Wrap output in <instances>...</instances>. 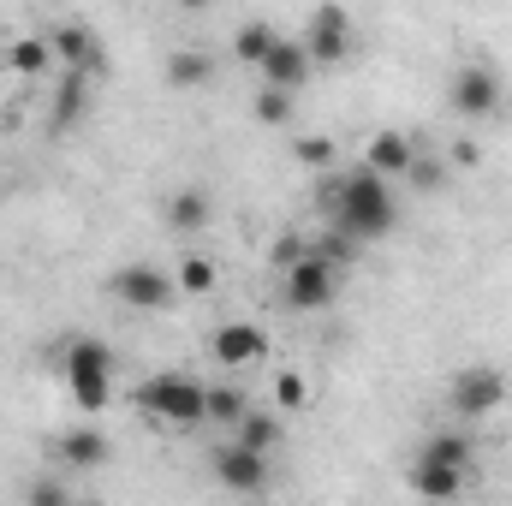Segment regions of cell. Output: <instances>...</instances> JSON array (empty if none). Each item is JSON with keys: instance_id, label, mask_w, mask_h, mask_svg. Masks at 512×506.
<instances>
[{"instance_id": "1", "label": "cell", "mask_w": 512, "mask_h": 506, "mask_svg": "<svg viewBox=\"0 0 512 506\" xmlns=\"http://www.w3.org/2000/svg\"><path fill=\"white\" fill-rule=\"evenodd\" d=\"M328 221H334L340 233H352L358 245H370V239H387V233L399 227V209H393V185H387L376 167H358V173L334 179V185H328Z\"/></svg>"}, {"instance_id": "2", "label": "cell", "mask_w": 512, "mask_h": 506, "mask_svg": "<svg viewBox=\"0 0 512 506\" xmlns=\"http://www.w3.org/2000/svg\"><path fill=\"white\" fill-rule=\"evenodd\" d=\"M60 376H66V393H72L84 411H102V405L114 399V352H108L102 340L78 334V340H66V352H60Z\"/></svg>"}, {"instance_id": "3", "label": "cell", "mask_w": 512, "mask_h": 506, "mask_svg": "<svg viewBox=\"0 0 512 506\" xmlns=\"http://www.w3.org/2000/svg\"><path fill=\"white\" fill-rule=\"evenodd\" d=\"M137 411L173 429H197L209 417V387L197 376H149L137 387Z\"/></svg>"}, {"instance_id": "4", "label": "cell", "mask_w": 512, "mask_h": 506, "mask_svg": "<svg viewBox=\"0 0 512 506\" xmlns=\"http://www.w3.org/2000/svg\"><path fill=\"white\" fill-rule=\"evenodd\" d=\"M447 405L465 417V423H477V417H495L501 405H507V376L495 370V364H465L453 387H447Z\"/></svg>"}, {"instance_id": "5", "label": "cell", "mask_w": 512, "mask_h": 506, "mask_svg": "<svg viewBox=\"0 0 512 506\" xmlns=\"http://www.w3.org/2000/svg\"><path fill=\"white\" fill-rule=\"evenodd\" d=\"M340 298V268L328 256L304 251L298 262H286V304L292 310H328Z\"/></svg>"}, {"instance_id": "6", "label": "cell", "mask_w": 512, "mask_h": 506, "mask_svg": "<svg viewBox=\"0 0 512 506\" xmlns=\"http://www.w3.org/2000/svg\"><path fill=\"white\" fill-rule=\"evenodd\" d=\"M108 292H114L126 310H167V304L179 298V280H173L167 268H155V262H126V268H114Z\"/></svg>"}, {"instance_id": "7", "label": "cell", "mask_w": 512, "mask_h": 506, "mask_svg": "<svg viewBox=\"0 0 512 506\" xmlns=\"http://www.w3.org/2000/svg\"><path fill=\"white\" fill-rule=\"evenodd\" d=\"M304 48H310L316 66H340V60L352 54V12L334 6V0H322V6L310 12V24H304Z\"/></svg>"}, {"instance_id": "8", "label": "cell", "mask_w": 512, "mask_h": 506, "mask_svg": "<svg viewBox=\"0 0 512 506\" xmlns=\"http://www.w3.org/2000/svg\"><path fill=\"white\" fill-rule=\"evenodd\" d=\"M453 108L465 120H495L501 114V72L495 66H465L453 72Z\"/></svg>"}, {"instance_id": "9", "label": "cell", "mask_w": 512, "mask_h": 506, "mask_svg": "<svg viewBox=\"0 0 512 506\" xmlns=\"http://www.w3.org/2000/svg\"><path fill=\"white\" fill-rule=\"evenodd\" d=\"M209 358L227 364V370H251V364L268 358V334H262L256 322H221V328L209 334Z\"/></svg>"}, {"instance_id": "10", "label": "cell", "mask_w": 512, "mask_h": 506, "mask_svg": "<svg viewBox=\"0 0 512 506\" xmlns=\"http://www.w3.org/2000/svg\"><path fill=\"white\" fill-rule=\"evenodd\" d=\"M209 459H215V477H221L233 495H262V489H268V453H256V447H245V441L215 447Z\"/></svg>"}, {"instance_id": "11", "label": "cell", "mask_w": 512, "mask_h": 506, "mask_svg": "<svg viewBox=\"0 0 512 506\" xmlns=\"http://www.w3.org/2000/svg\"><path fill=\"white\" fill-rule=\"evenodd\" d=\"M310 72H316L310 48H304V42H286V36H280V42H274V54L256 66V78H262V84H280V90H292V96L310 84Z\"/></svg>"}, {"instance_id": "12", "label": "cell", "mask_w": 512, "mask_h": 506, "mask_svg": "<svg viewBox=\"0 0 512 506\" xmlns=\"http://www.w3.org/2000/svg\"><path fill=\"white\" fill-rule=\"evenodd\" d=\"M411 161H417V143H411L405 131H376V137L364 143V167H376L382 179H405Z\"/></svg>"}, {"instance_id": "13", "label": "cell", "mask_w": 512, "mask_h": 506, "mask_svg": "<svg viewBox=\"0 0 512 506\" xmlns=\"http://www.w3.org/2000/svg\"><path fill=\"white\" fill-rule=\"evenodd\" d=\"M465 477H471V471H459V465L411 459V495H423V501H453V495H465Z\"/></svg>"}, {"instance_id": "14", "label": "cell", "mask_w": 512, "mask_h": 506, "mask_svg": "<svg viewBox=\"0 0 512 506\" xmlns=\"http://www.w3.org/2000/svg\"><path fill=\"white\" fill-rule=\"evenodd\" d=\"M48 48H54V60H60L66 72H90V66H96V36H90L84 24H60V30H48Z\"/></svg>"}, {"instance_id": "15", "label": "cell", "mask_w": 512, "mask_h": 506, "mask_svg": "<svg viewBox=\"0 0 512 506\" xmlns=\"http://www.w3.org/2000/svg\"><path fill=\"white\" fill-rule=\"evenodd\" d=\"M108 435L102 429H66L60 435V459L72 465V471H96V465H108Z\"/></svg>"}, {"instance_id": "16", "label": "cell", "mask_w": 512, "mask_h": 506, "mask_svg": "<svg viewBox=\"0 0 512 506\" xmlns=\"http://www.w3.org/2000/svg\"><path fill=\"white\" fill-rule=\"evenodd\" d=\"M417 459H435V465H459V471H471L477 447H471V435H465V429H435V435L417 447Z\"/></svg>"}, {"instance_id": "17", "label": "cell", "mask_w": 512, "mask_h": 506, "mask_svg": "<svg viewBox=\"0 0 512 506\" xmlns=\"http://www.w3.org/2000/svg\"><path fill=\"white\" fill-rule=\"evenodd\" d=\"M215 78V60L203 54V48H179V54H167V84L173 90H203Z\"/></svg>"}, {"instance_id": "18", "label": "cell", "mask_w": 512, "mask_h": 506, "mask_svg": "<svg viewBox=\"0 0 512 506\" xmlns=\"http://www.w3.org/2000/svg\"><path fill=\"white\" fill-rule=\"evenodd\" d=\"M6 66H12L18 78H42V72L54 66V48H48V36H18V42H12V54H6Z\"/></svg>"}, {"instance_id": "19", "label": "cell", "mask_w": 512, "mask_h": 506, "mask_svg": "<svg viewBox=\"0 0 512 506\" xmlns=\"http://www.w3.org/2000/svg\"><path fill=\"white\" fill-rule=\"evenodd\" d=\"M167 227L173 233H203L209 227V191H179L167 203Z\"/></svg>"}, {"instance_id": "20", "label": "cell", "mask_w": 512, "mask_h": 506, "mask_svg": "<svg viewBox=\"0 0 512 506\" xmlns=\"http://www.w3.org/2000/svg\"><path fill=\"white\" fill-rule=\"evenodd\" d=\"M274 42H280V30H274V24H262V18H251V24H239V36H233V54H239L245 66H262V60L274 54Z\"/></svg>"}, {"instance_id": "21", "label": "cell", "mask_w": 512, "mask_h": 506, "mask_svg": "<svg viewBox=\"0 0 512 506\" xmlns=\"http://www.w3.org/2000/svg\"><path fill=\"white\" fill-rule=\"evenodd\" d=\"M233 429H239V441L256 447V453H274V447H280V417H268V411H256V405L233 423Z\"/></svg>"}, {"instance_id": "22", "label": "cell", "mask_w": 512, "mask_h": 506, "mask_svg": "<svg viewBox=\"0 0 512 506\" xmlns=\"http://www.w3.org/2000/svg\"><path fill=\"white\" fill-rule=\"evenodd\" d=\"M245 411H251L245 387H233V381H215V387H209V423H239Z\"/></svg>"}, {"instance_id": "23", "label": "cell", "mask_w": 512, "mask_h": 506, "mask_svg": "<svg viewBox=\"0 0 512 506\" xmlns=\"http://www.w3.org/2000/svg\"><path fill=\"white\" fill-rule=\"evenodd\" d=\"M251 114H256V126H286V120H292V90L262 84V90H256V102H251Z\"/></svg>"}, {"instance_id": "24", "label": "cell", "mask_w": 512, "mask_h": 506, "mask_svg": "<svg viewBox=\"0 0 512 506\" xmlns=\"http://www.w3.org/2000/svg\"><path fill=\"white\" fill-rule=\"evenodd\" d=\"M84 78L90 72H66V84H60V96H54V126H78V114H84Z\"/></svg>"}, {"instance_id": "25", "label": "cell", "mask_w": 512, "mask_h": 506, "mask_svg": "<svg viewBox=\"0 0 512 506\" xmlns=\"http://www.w3.org/2000/svg\"><path fill=\"white\" fill-rule=\"evenodd\" d=\"M173 280H179V292H191V298H203V292H215V280H221V274H215V262H209V256H185Z\"/></svg>"}, {"instance_id": "26", "label": "cell", "mask_w": 512, "mask_h": 506, "mask_svg": "<svg viewBox=\"0 0 512 506\" xmlns=\"http://www.w3.org/2000/svg\"><path fill=\"white\" fill-rule=\"evenodd\" d=\"M274 405H280V411H304V405H310V387H304L298 370H280V376H274Z\"/></svg>"}, {"instance_id": "27", "label": "cell", "mask_w": 512, "mask_h": 506, "mask_svg": "<svg viewBox=\"0 0 512 506\" xmlns=\"http://www.w3.org/2000/svg\"><path fill=\"white\" fill-rule=\"evenodd\" d=\"M310 251H316V256H328V262H334V268H352V262H358V239H352V233H340V227H334V233H328V239H316V245H310Z\"/></svg>"}, {"instance_id": "28", "label": "cell", "mask_w": 512, "mask_h": 506, "mask_svg": "<svg viewBox=\"0 0 512 506\" xmlns=\"http://www.w3.org/2000/svg\"><path fill=\"white\" fill-rule=\"evenodd\" d=\"M292 155H298L304 167H334V143H328V137H298Z\"/></svg>"}, {"instance_id": "29", "label": "cell", "mask_w": 512, "mask_h": 506, "mask_svg": "<svg viewBox=\"0 0 512 506\" xmlns=\"http://www.w3.org/2000/svg\"><path fill=\"white\" fill-rule=\"evenodd\" d=\"M441 173H447V167H441V161H423V155H417V161H411V173H405V179H411V185H417V191H435V185H441Z\"/></svg>"}, {"instance_id": "30", "label": "cell", "mask_w": 512, "mask_h": 506, "mask_svg": "<svg viewBox=\"0 0 512 506\" xmlns=\"http://www.w3.org/2000/svg\"><path fill=\"white\" fill-rule=\"evenodd\" d=\"M24 501L30 506H60V501H72V489H66V483H36Z\"/></svg>"}, {"instance_id": "31", "label": "cell", "mask_w": 512, "mask_h": 506, "mask_svg": "<svg viewBox=\"0 0 512 506\" xmlns=\"http://www.w3.org/2000/svg\"><path fill=\"white\" fill-rule=\"evenodd\" d=\"M179 6H185V12H209L215 0H179Z\"/></svg>"}]
</instances>
